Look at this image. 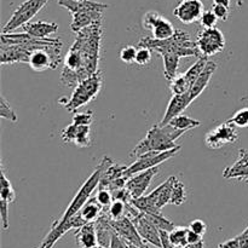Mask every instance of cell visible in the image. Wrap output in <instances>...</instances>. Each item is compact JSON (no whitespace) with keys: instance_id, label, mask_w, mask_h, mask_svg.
<instances>
[{"instance_id":"d6986e66","label":"cell","mask_w":248,"mask_h":248,"mask_svg":"<svg viewBox=\"0 0 248 248\" xmlns=\"http://www.w3.org/2000/svg\"><path fill=\"white\" fill-rule=\"evenodd\" d=\"M216 70H217V64H216L215 62H210V61H208L207 65H206V68L203 69V72L201 73L200 77L196 79V81L191 85L190 90L188 91L189 96L193 99V102L205 91L207 85L210 84L211 79H212Z\"/></svg>"},{"instance_id":"4dcf8cb0","label":"cell","mask_w":248,"mask_h":248,"mask_svg":"<svg viewBox=\"0 0 248 248\" xmlns=\"http://www.w3.org/2000/svg\"><path fill=\"white\" fill-rule=\"evenodd\" d=\"M170 90H171L172 94H183L190 90V84L184 77V74H179L172 81H170Z\"/></svg>"},{"instance_id":"7a4b0ae2","label":"cell","mask_w":248,"mask_h":248,"mask_svg":"<svg viewBox=\"0 0 248 248\" xmlns=\"http://www.w3.org/2000/svg\"><path fill=\"white\" fill-rule=\"evenodd\" d=\"M137 46H147L159 55L173 53L181 57H193V56L198 58L201 57L196 41H193L189 33L182 29H177L176 33L171 38L164 39V40L143 36Z\"/></svg>"},{"instance_id":"7c38bea8","label":"cell","mask_w":248,"mask_h":248,"mask_svg":"<svg viewBox=\"0 0 248 248\" xmlns=\"http://www.w3.org/2000/svg\"><path fill=\"white\" fill-rule=\"evenodd\" d=\"M203 4L201 0H184L174 7L173 15L183 24H191L200 21L203 14Z\"/></svg>"},{"instance_id":"681fc988","label":"cell","mask_w":248,"mask_h":248,"mask_svg":"<svg viewBox=\"0 0 248 248\" xmlns=\"http://www.w3.org/2000/svg\"><path fill=\"white\" fill-rule=\"evenodd\" d=\"M92 248H107V247H104V246H102V245H96V246L94 247H92Z\"/></svg>"},{"instance_id":"5b68a950","label":"cell","mask_w":248,"mask_h":248,"mask_svg":"<svg viewBox=\"0 0 248 248\" xmlns=\"http://www.w3.org/2000/svg\"><path fill=\"white\" fill-rule=\"evenodd\" d=\"M181 145H177L173 149L166 150V152H149L136 157V161L131 166L126 167V170L124 171V178L128 179L130 177L135 176V174L140 173V172H143L145 170L153 169V167H156L159 165L164 164L165 161L173 157L181 150Z\"/></svg>"},{"instance_id":"8992f818","label":"cell","mask_w":248,"mask_h":248,"mask_svg":"<svg viewBox=\"0 0 248 248\" xmlns=\"http://www.w3.org/2000/svg\"><path fill=\"white\" fill-rule=\"evenodd\" d=\"M50 0H26L14 11L7 23L2 27V33H12L15 29L29 23Z\"/></svg>"},{"instance_id":"2e32d148","label":"cell","mask_w":248,"mask_h":248,"mask_svg":"<svg viewBox=\"0 0 248 248\" xmlns=\"http://www.w3.org/2000/svg\"><path fill=\"white\" fill-rule=\"evenodd\" d=\"M191 102H193V99L190 98L188 92L183 94H173L172 98L170 99L169 106H167L166 111H165L164 114V118H162V120L159 123L160 125H167L174 116L181 115V114L190 106Z\"/></svg>"},{"instance_id":"ffe728a7","label":"cell","mask_w":248,"mask_h":248,"mask_svg":"<svg viewBox=\"0 0 248 248\" xmlns=\"http://www.w3.org/2000/svg\"><path fill=\"white\" fill-rule=\"evenodd\" d=\"M75 239H77V242L80 248H92L98 245L96 222L86 223L82 227H80L79 229H77Z\"/></svg>"},{"instance_id":"ac0fdd59","label":"cell","mask_w":248,"mask_h":248,"mask_svg":"<svg viewBox=\"0 0 248 248\" xmlns=\"http://www.w3.org/2000/svg\"><path fill=\"white\" fill-rule=\"evenodd\" d=\"M58 5L64 7V9H67L69 12H72V15L84 11L103 12L104 10H107L109 7L108 4L92 1V0H85V1H77V0H58Z\"/></svg>"},{"instance_id":"d590c367","label":"cell","mask_w":248,"mask_h":248,"mask_svg":"<svg viewBox=\"0 0 248 248\" xmlns=\"http://www.w3.org/2000/svg\"><path fill=\"white\" fill-rule=\"evenodd\" d=\"M136 53H137V47H135L132 45L125 46L120 51L121 61L124 63H126V64H132V63H135Z\"/></svg>"},{"instance_id":"30bf717a","label":"cell","mask_w":248,"mask_h":248,"mask_svg":"<svg viewBox=\"0 0 248 248\" xmlns=\"http://www.w3.org/2000/svg\"><path fill=\"white\" fill-rule=\"evenodd\" d=\"M107 218H108L109 224L111 225V228L114 229V232L121 237L125 242L127 244L136 245V246H140L142 248H149L147 246V242L142 239V236L138 232L137 228H136L135 223L131 219L130 217L125 216V217L120 218V219H111V218L108 217L107 215Z\"/></svg>"},{"instance_id":"d6a6232c","label":"cell","mask_w":248,"mask_h":248,"mask_svg":"<svg viewBox=\"0 0 248 248\" xmlns=\"http://www.w3.org/2000/svg\"><path fill=\"white\" fill-rule=\"evenodd\" d=\"M235 127H248V108H241L228 120Z\"/></svg>"},{"instance_id":"7402d4cb","label":"cell","mask_w":248,"mask_h":248,"mask_svg":"<svg viewBox=\"0 0 248 248\" xmlns=\"http://www.w3.org/2000/svg\"><path fill=\"white\" fill-rule=\"evenodd\" d=\"M103 19V12L99 11H84L78 12V14L73 15V21L70 24V28L75 34L79 33L86 27L91 26L94 22Z\"/></svg>"},{"instance_id":"3957f363","label":"cell","mask_w":248,"mask_h":248,"mask_svg":"<svg viewBox=\"0 0 248 248\" xmlns=\"http://www.w3.org/2000/svg\"><path fill=\"white\" fill-rule=\"evenodd\" d=\"M186 133V131L176 130L172 126L160 124L153 126L147 132L145 137L133 148L130 153L131 157H138L149 152H166L177 147L176 140Z\"/></svg>"},{"instance_id":"f6af8a7d","label":"cell","mask_w":248,"mask_h":248,"mask_svg":"<svg viewBox=\"0 0 248 248\" xmlns=\"http://www.w3.org/2000/svg\"><path fill=\"white\" fill-rule=\"evenodd\" d=\"M240 248H248V228L245 229L242 234L239 235Z\"/></svg>"},{"instance_id":"c3c4849f","label":"cell","mask_w":248,"mask_h":248,"mask_svg":"<svg viewBox=\"0 0 248 248\" xmlns=\"http://www.w3.org/2000/svg\"><path fill=\"white\" fill-rule=\"evenodd\" d=\"M218 248H229V247H228V246H227V245H225V244H224V242H223V244H220V245H219V246H218Z\"/></svg>"},{"instance_id":"f907efd6","label":"cell","mask_w":248,"mask_h":248,"mask_svg":"<svg viewBox=\"0 0 248 248\" xmlns=\"http://www.w3.org/2000/svg\"><path fill=\"white\" fill-rule=\"evenodd\" d=\"M77 1H85V0H77Z\"/></svg>"},{"instance_id":"1f68e13d","label":"cell","mask_w":248,"mask_h":248,"mask_svg":"<svg viewBox=\"0 0 248 248\" xmlns=\"http://www.w3.org/2000/svg\"><path fill=\"white\" fill-rule=\"evenodd\" d=\"M127 212V202L121 200H114L108 210V217L111 219H120L125 217Z\"/></svg>"},{"instance_id":"f35d334b","label":"cell","mask_w":248,"mask_h":248,"mask_svg":"<svg viewBox=\"0 0 248 248\" xmlns=\"http://www.w3.org/2000/svg\"><path fill=\"white\" fill-rule=\"evenodd\" d=\"M96 199L104 208L110 206V203L114 201L113 194H111V191H109L108 189H98V193H97Z\"/></svg>"},{"instance_id":"4316f807","label":"cell","mask_w":248,"mask_h":248,"mask_svg":"<svg viewBox=\"0 0 248 248\" xmlns=\"http://www.w3.org/2000/svg\"><path fill=\"white\" fill-rule=\"evenodd\" d=\"M0 200H5L9 203H12L16 200V193H15L14 188H12L11 182L7 179L6 174H5L4 166L1 165V179H0Z\"/></svg>"},{"instance_id":"52a82bcc","label":"cell","mask_w":248,"mask_h":248,"mask_svg":"<svg viewBox=\"0 0 248 248\" xmlns=\"http://www.w3.org/2000/svg\"><path fill=\"white\" fill-rule=\"evenodd\" d=\"M196 45L201 57L210 58L211 56L217 55L225 48L224 34L217 27L202 28L196 38Z\"/></svg>"},{"instance_id":"5bb4252c","label":"cell","mask_w":248,"mask_h":248,"mask_svg":"<svg viewBox=\"0 0 248 248\" xmlns=\"http://www.w3.org/2000/svg\"><path fill=\"white\" fill-rule=\"evenodd\" d=\"M61 137L65 143H74L79 148L91 147V130L90 125L70 124L61 132Z\"/></svg>"},{"instance_id":"8fae6325","label":"cell","mask_w":248,"mask_h":248,"mask_svg":"<svg viewBox=\"0 0 248 248\" xmlns=\"http://www.w3.org/2000/svg\"><path fill=\"white\" fill-rule=\"evenodd\" d=\"M84 224H86V222L82 219V217L80 216V212L78 213L77 216H74L72 219L67 220V222L64 223L55 222L52 224V227H51L50 232H47V235L44 237L41 244L36 248H53L56 242H57L58 240L62 239L68 232L74 229H79V228L82 227Z\"/></svg>"},{"instance_id":"8d00e7d4","label":"cell","mask_w":248,"mask_h":248,"mask_svg":"<svg viewBox=\"0 0 248 248\" xmlns=\"http://www.w3.org/2000/svg\"><path fill=\"white\" fill-rule=\"evenodd\" d=\"M200 24L202 28H213L217 24L218 18L215 15V12L212 10H207V11H203L202 16L200 18Z\"/></svg>"},{"instance_id":"cb8c5ba5","label":"cell","mask_w":248,"mask_h":248,"mask_svg":"<svg viewBox=\"0 0 248 248\" xmlns=\"http://www.w3.org/2000/svg\"><path fill=\"white\" fill-rule=\"evenodd\" d=\"M162 60H164V73L167 81H172L177 77V70H178L179 61L181 56L173 55V53H164Z\"/></svg>"},{"instance_id":"ee69618b","label":"cell","mask_w":248,"mask_h":248,"mask_svg":"<svg viewBox=\"0 0 248 248\" xmlns=\"http://www.w3.org/2000/svg\"><path fill=\"white\" fill-rule=\"evenodd\" d=\"M200 241H202V236L199 234H196V232H194L193 230L189 229L188 230V245L198 244V242H200Z\"/></svg>"},{"instance_id":"f546056e","label":"cell","mask_w":248,"mask_h":248,"mask_svg":"<svg viewBox=\"0 0 248 248\" xmlns=\"http://www.w3.org/2000/svg\"><path fill=\"white\" fill-rule=\"evenodd\" d=\"M148 218L153 222V224L159 230H166V232H171L174 229L176 225L171 222L170 219H167L166 217L162 216L161 212L159 213H144Z\"/></svg>"},{"instance_id":"44dd1931","label":"cell","mask_w":248,"mask_h":248,"mask_svg":"<svg viewBox=\"0 0 248 248\" xmlns=\"http://www.w3.org/2000/svg\"><path fill=\"white\" fill-rule=\"evenodd\" d=\"M23 31L31 34V35L36 36V38L45 39L48 38L52 34H56L58 31V24L55 22H45V21H39V22H29V23L24 24Z\"/></svg>"},{"instance_id":"ab89813d","label":"cell","mask_w":248,"mask_h":248,"mask_svg":"<svg viewBox=\"0 0 248 248\" xmlns=\"http://www.w3.org/2000/svg\"><path fill=\"white\" fill-rule=\"evenodd\" d=\"M9 206L10 203L5 200H0V217H1L2 229H9Z\"/></svg>"},{"instance_id":"b9f144b4","label":"cell","mask_w":248,"mask_h":248,"mask_svg":"<svg viewBox=\"0 0 248 248\" xmlns=\"http://www.w3.org/2000/svg\"><path fill=\"white\" fill-rule=\"evenodd\" d=\"M189 229L193 230V232H196V234L203 236V235L206 234V232H207V225H206V223L203 222V220L195 219L189 224Z\"/></svg>"},{"instance_id":"83f0119b","label":"cell","mask_w":248,"mask_h":248,"mask_svg":"<svg viewBox=\"0 0 248 248\" xmlns=\"http://www.w3.org/2000/svg\"><path fill=\"white\" fill-rule=\"evenodd\" d=\"M186 201V186L183 182L179 181L176 176H173V184H172V195H171V205L179 206Z\"/></svg>"},{"instance_id":"277c9868","label":"cell","mask_w":248,"mask_h":248,"mask_svg":"<svg viewBox=\"0 0 248 248\" xmlns=\"http://www.w3.org/2000/svg\"><path fill=\"white\" fill-rule=\"evenodd\" d=\"M102 85H103V73L97 70L75 86L72 97L63 104V107L70 113H75L78 109L93 101L98 96L99 91L102 90Z\"/></svg>"},{"instance_id":"60d3db41","label":"cell","mask_w":248,"mask_h":248,"mask_svg":"<svg viewBox=\"0 0 248 248\" xmlns=\"http://www.w3.org/2000/svg\"><path fill=\"white\" fill-rule=\"evenodd\" d=\"M212 11L220 21H228L229 18V6H225L223 4H215L212 7Z\"/></svg>"},{"instance_id":"74e56055","label":"cell","mask_w":248,"mask_h":248,"mask_svg":"<svg viewBox=\"0 0 248 248\" xmlns=\"http://www.w3.org/2000/svg\"><path fill=\"white\" fill-rule=\"evenodd\" d=\"M93 121V111L87 110L84 113H74L73 116V124L77 125H91Z\"/></svg>"},{"instance_id":"9a60e30c","label":"cell","mask_w":248,"mask_h":248,"mask_svg":"<svg viewBox=\"0 0 248 248\" xmlns=\"http://www.w3.org/2000/svg\"><path fill=\"white\" fill-rule=\"evenodd\" d=\"M138 232L148 244L157 248H162L161 245V236H160V230L153 224L152 220L147 217L143 212H140L137 217L132 218Z\"/></svg>"},{"instance_id":"d4e9b609","label":"cell","mask_w":248,"mask_h":248,"mask_svg":"<svg viewBox=\"0 0 248 248\" xmlns=\"http://www.w3.org/2000/svg\"><path fill=\"white\" fill-rule=\"evenodd\" d=\"M167 125L172 126V127L176 128V130L186 131V132H188V131L199 127V126L201 125V123L199 120H195V119L189 118V116L181 114V115L174 116Z\"/></svg>"},{"instance_id":"816d5d0a","label":"cell","mask_w":248,"mask_h":248,"mask_svg":"<svg viewBox=\"0 0 248 248\" xmlns=\"http://www.w3.org/2000/svg\"><path fill=\"white\" fill-rule=\"evenodd\" d=\"M179 1H184V0H179Z\"/></svg>"},{"instance_id":"f1b7e54d","label":"cell","mask_w":248,"mask_h":248,"mask_svg":"<svg viewBox=\"0 0 248 248\" xmlns=\"http://www.w3.org/2000/svg\"><path fill=\"white\" fill-rule=\"evenodd\" d=\"M207 63H208V58L200 57L193 65H191L190 68H189L188 70H186V73H184V77L186 78L188 82L190 84V87L191 85L196 81V79L200 77L201 73L203 72V69H205L206 65H207Z\"/></svg>"},{"instance_id":"6da1fadb","label":"cell","mask_w":248,"mask_h":248,"mask_svg":"<svg viewBox=\"0 0 248 248\" xmlns=\"http://www.w3.org/2000/svg\"><path fill=\"white\" fill-rule=\"evenodd\" d=\"M102 21L94 22L77 33L74 44L64 58L61 82L64 86L74 87L98 70L103 26Z\"/></svg>"},{"instance_id":"836d02e7","label":"cell","mask_w":248,"mask_h":248,"mask_svg":"<svg viewBox=\"0 0 248 248\" xmlns=\"http://www.w3.org/2000/svg\"><path fill=\"white\" fill-rule=\"evenodd\" d=\"M0 116L2 119L11 121V123H17V114L15 113V110L11 108V106L4 96L0 97Z\"/></svg>"},{"instance_id":"ba28073f","label":"cell","mask_w":248,"mask_h":248,"mask_svg":"<svg viewBox=\"0 0 248 248\" xmlns=\"http://www.w3.org/2000/svg\"><path fill=\"white\" fill-rule=\"evenodd\" d=\"M237 140H239V132L236 127L227 121L211 130L206 135L205 144L210 149H219L228 144H232Z\"/></svg>"},{"instance_id":"9c48e42d","label":"cell","mask_w":248,"mask_h":248,"mask_svg":"<svg viewBox=\"0 0 248 248\" xmlns=\"http://www.w3.org/2000/svg\"><path fill=\"white\" fill-rule=\"evenodd\" d=\"M142 24L144 29H150L152 31L153 38L160 39V40L171 38L177 31L169 19L165 18L164 16H161L156 11L147 12L143 16Z\"/></svg>"},{"instance_id":"484cf974","label":"cell","mask_w":248,"mask_h":248,"mask_svg":"<svg viewBox=\"0 0 248 248\" xmlns=\"http://www.w3.org/2000/svg\"><path fill=\"white\" fill-rule=\"evenodd\" d=\"M188 230L186 227H174L173 230L169 232L171 244L176 248H186L188 246Z\"/></svg>"},{"instance_id":"bcb514c9","label":"cell","mask_w":248,"mask_h":248,"mask_svg":"<svg viewBox=\"0 0 248 248\" xmlns=\"http://www.w3.org/2000/svg\"><path fill=\"white\" fill-rule=\"evenodd\" d=\"M215 4H223L225 6H230V0H213Z\"/></svg>"},{"instance_id":"603a6c76","label":"cell","mask_w":248,"mask_h":248,"mask_svg":"<svg viewBox=\"0 0 248 248\" xmlns=\"http://www.w3.org/2000/svg\"><path fill=\"white\" fill-rule=\"evenodd\" d=\"M104 212V207L97 201V199H89L84 207L80 211V216L86 223L96 222Z\"/></svg>"},{"instance_id":"4fadbf2b","label":"cell","mask_w":248,"mask_h":248,"mask_svg":"<svg viewBox=\"0 0 248 248\" xmlns=\"http://www.w3.org/2000/svg\"><path fill=\"white\" fill-rule=\"evenodd\" d=\"M157 172H159V166L145 170V171L140 172V173L135 174V176L130 177L127 179L126 189L130 193V195L132 196V199H137L144 195V193L148 190L153 178L156 176Z\"/></svg>"},{"instance_id":"e0dca14e","label":"cell","mask_w":248,"mask_h":248,"mask_svg":"<svg viewBox=\"0 0 248 248\" xmlns=\"http://www.w3.org/2000/svg\"><path fill=\"white\" fill-rule=\"evenodd\" d=\"M239 159L234 165L227 167L223 172V177L227 179H242L248 181V150H240Z\"/></svg>"},{"instance_id":"e575fe53","label":"cell","mask_w":248,"mask_h":248,"mask_svg":"<svg viewBox=\"0 0 248 248\" xmlns=\"http://www.w3.org/2000/svg\"><path fill=\"white\" fill-rule=\"evenodd\" d=\"M152 61V50L147 46H137V53H136L135 63L140 67L148 65Z\"/></svg>"},{"instance_id":"7bdbcfd3","label":"cell","mask_w":248,"mask_h":248,"mask_svg":"<svg viewBox=\"0 0 248 248\" xmlns=\"http://www.w3.org/2000/svg\"><path fill=\"white\" fill-rule=\"evenodd\" d=\"M109 248H126V244L115 232H114L113 237H111V244Z\"/></svg>"},{"instance_id":"7dc6e473","label":"cell","mask_w":248,"mask_h":248,"mask_svg":"<svg viewBox=\"0 0 248 248\" xmlns=\"http://www.w3.org/2000/svg\"><path fill=\"white\" fill-rule=\"evenodd\" d=\"M126 244V248H142L140 246H136V245H132V244H127V242H125Z\"/></svg>"}]
</instances>
